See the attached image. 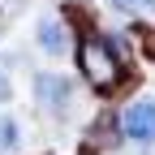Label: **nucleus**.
<instances>
[{"label":"nucleus","instance_id":"obj_6","mask_svg":"<svg viewBox=\"0 0 155 155\" xmlns=\"http://www.w3.org/2000/svg\"><path fill=\"white\" fill-rule=\"evenodd\" d=\"M116 13H155V0H108Z\"/></svg>","mask_w":155,"mask_h":155},{"label":"nucleus","instance_id":"obj_2","mask_svg":"<svg viewBox=\"0 0 155 155\" xmlns=\"http://www.w3.org/2000/svg\"><path fill=\"white\" fill-rule=\"evenodd\" d=\"M121 138L138 142V147L155 142V95H138L134 104H125V112H121Z\"/></svg>","mask_w":155,"mask_h":155},{"label":"nucleus","instance_id":"obj_7","mask_svg":"<svg viewBox=\"0 0 155 155\" xmlns=\"http://www.w3.org/2000/svg\"><path fill=\"white\" fill-rule=\"evenodd\" d=\"M9 95H13V86H9V78H5V73H0V104H5V99H9Z\"/></svg>","mask_w":155,"mask_h":155},{"label":"nucleus","instance_id":"obj_4","mask_svg":"<svg viewBox=\"0 0 155 155\" xmlns=\"http://www.w3.org/2000/svg\"><path fill=\"white\" fill-rule=\"evenodd\" d=\"M35 39H39V52H48V56H69V48H73V30L56 13H43L35 22Z\"/></svg>","mask_w":155,"mask_h":155},{"label":"nucleus","instance_id":"obj_5","mask_svg":"<svg viewBox=\"0 0 155 155\" xmlns=\"http://www.w3.org/2000/svg\"><path fill=\"white\" fill-rule=\"evenodd\" d=\"M17 138H22V129H17V121H13V116H5V112H0V155L17 151Z\"/></svg>","mask_w":155,"mask_h":155},{"label":"nucleus","instance_id":"obj_1","mask_svg":"<svg viewBox=\"0 0 155 155\" xmlns=\"http://www.w3.org/2000/svg\"><path fill=\"white\" fill-rule=\"evenodd\" d=\"M78 65H82L86 82H95L99 91H112L116 82H121V56H116V48H108V39L91 35L78 43Z\"/></svg>","mask_w":155,"mask_h":155},{"label":"nucleus","instance_id":"obj_3","mask_svg":"<svg viewBox=\"0 0 155 155\" xmlns=\"http://www.w3.org/2000/svg\"><path fill=\"white\" fill-rule=\"evenodd\" d=\"M35 99L52 116H65L73 108V86H69L65 73H35Z\"/></svg>","mask_w":155,"mask_h":155}]
</instances>
